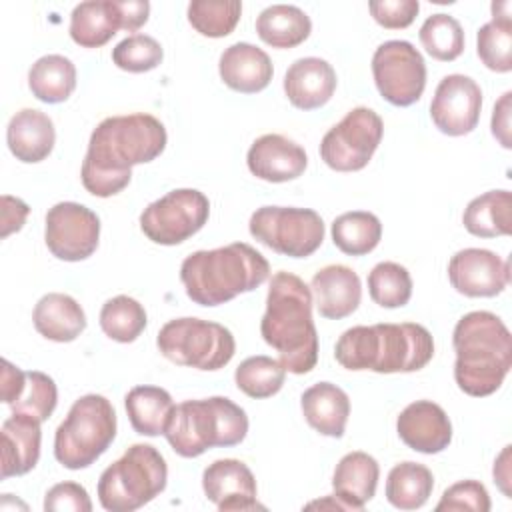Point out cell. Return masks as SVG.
Listing matches in <instances>:
<instances>
[{
	"label": "cell",
	"instance_id": "1",
	"mask_svg": "<svg viewBox=\"0 0 512 512\" xmlns=\"http://www.w3.org/2000/svg\"><path fill=\"white\" fill-rule=\"evenodd\" d=\"M164 124L144 112L104 118L90 134L82 162V186L98 198L122 192L132 178V166L158 158L166 148Z\"/></svg>",
	"mask_w": 512,
	"mask_h": 512
},
{
	"label": "cell",
	"instance_id": "2",
	"mask_svg": "<svg viewBox=\"0 0 512 512\" xmlns=\"http://www.w3.org/2000/svg\"><path fill=\"white\" fill-rule=\"evenodd\" d=\"M312 292L304 280L280 270L272 276L260 334L286 372L308 374L318 362V334L312 320Z\"/></svg>",
	"mask_w": 512,
	"mask_h": 512
},
{
	"label": "cell",
	"instance_id": "3",
	"mask_svg": "<svg viewBox=\"0 0 512 512\" xmlns=\"http://www.w3.org/2000/svg\"><path fill=\"white\" fill-rule=\"evenodd\" d=\"M434 356L432 334L416 322L352 326L336 340L334 358L346 370L416 372Z\"/></svg>",
	"mask_w": 512,
	"mask_h": 512
},
{
	"label": "cell",
	"instance_id": "4",
	"mask_svg": "<svg viewBox=\"0 0 512 512\" xmlns=\"http://www.w3.org/2000/svg\"><path fill=\"white\" fill-rule=\"evenodd\" d=\"M454 380L474 398L494 394L512 366V336L500 316L488 310L464 314L452 332Z\"/></svg>",
	"mask_w": 512,
	"mask_h": 512
},
{
	"label": "cell",
	"instance_id": "5",
	"mask_svg": "<svg viewBox=\"0 0 512 512\" xmlns=\"http://www.w3.org/2000/svg\"><path fill=\"white\" fill-rule=\"evenodd\" d=\"M270 276L268 260L246 242L198 250L180 264L186 296L200 306H220L256 290Z\"/></svg>",
	"mask_w": 512,
	"mask_h": 512
},
{
	"label": "cell",
	"instance_id": "6",
	"mask_svg": "<svg viewBox=\"0 0 512 512\" xmlns=\"http://www.w3.org/2000/svg\"><path fill=\"white\" fill-rule=\"evenodd\" d=\"M248 434L244 408L226 396L184 400L174 406L164 436L182 458H196L210 448L236 446Z\"/></svg>",
	"mask_w": 512,
	"mask_h": 512
},
{
	"label": "cell",
	"instance_id": "7",
	"mask_svg": "<svg viewBox=\"0 0 512 512\" xmlns=\"http://www.w3.org/2000/svg\"><path fill=\"white\" fill-rule=\"evenodd\" d=\"M168 480L164 456L150 444H132L98 480V500L108 512H132L154 500Z\"/></svg>",
	"mask_w": 512,
	"mask_h": 512
},
{
	"label": "cell",
	"instance_id": "8",
	"mask_svg": "<svg viewBox=\"0 0 512 512\" xmlns=\"http://www.w3.org/2000/svg\"><path fill=\"white\" fill-rule=\"evenodd\" d=\"M116 438V412L100 394L80 396L54 434V456L68 470L92 466Z\"/></svg>",
	"mask_w": 512,
	"mask_h": 512
},
{
	"label": "cell",
	"instance_id": "9",
	"mask_svg": "<svg viewBox=\"0 0 512 512\" xmlns=\"http://www.w3.org/2000/svg\"><path fill=\"white\" fill-rule=\"evenodd\" d=\"M156 346L170 362L196 370H220L236 352V340L226 326L192 316L168 320Z\"/></svg>",
	"mask_w": 512,
	"mask_h": 512
},
{
	"label": "cell",
	"instance_id": "10",
	"mask_svg": "<svg viewBox=\"0 0 512 512\" xmlns=\"http://www.w3.org/2000/svg\"><path fill=\"white\" fill-rule=\"evenodd\" d=\"M248 230L260 244L290 258L312 256L324 242V222L310 208L262 206L250 216Z\"/></svg>",
	"mask_w": 512,
	"mask_h": 512
},
{
	"label": "cell",
	"instance_id": "11",
	"mask_svg": "<svg viewBox=\"0 0 512 512\" xmlns=\"http://www.w3.org/2000/svg\"><path fill=\"white\" fill-rule=\"evenodd\" d=\"M208 216L210 202L200 190L176 188L144 208L140 230L154 244L176 246L202 230Z\"/></svg>",
	"mask_w": 512,
	"mask_h": 512
},
{
	"label": "cell",
	"instance_id": "12",
	"mask_svg": "<svg viewBox=\"0 0 512 512\" xmlns=\"http://www.w3.org/2000/svg\"><path fill=\"white\" fill-rule=\"evenodd\" d=\"M382 134V118L372 108L356 106L324 134L320 158L336 172H358L374 156Z\"/></svg>",
	"mask_w": 512,
	"mask_h": 512
},
{
	"label": "cell",
	"instance_id": "13",
	"mask_svg": "<svg viewBox=\"0 0 512 512\" xmlns=\"http://www.w3.org/2000/svg\"><path fill=\"white\" fill-rule=\"evenodd\" d=\"M372 76L380 96L394 106H410L426 88V62L406 40L382 42L372 56Z\"/></svg>",
	"mask_w": 512,
	"mask_h": 512
},
{
	"label": "cell",
	"instance_id": "14",
	"mask_svg": "<svg viewBox=\"0 0 512 512\" xmlns=\"http://www.w3.org/2000/svg\"><path fill=\"white\" fill-rule=\"evenodd\" d=\"M100 240V218L78 202H58L46 212L44 242L52 256L80 262L92 256Z\"/></svg>",
	"mask_w": 512,
	"mask_h": 512
},
{
	"label": "cell",
	"instance_id": "15",
	"mask_svg": "<svg viewBox=\"0 0 512 512\" xmlns=\"http://www.w3.org/2000/svg\"><path fill=\"white\" fill-rule=\"evenodd\" d=\"M482 112V90L474 78L464 74L444 76L430 102V118L446 136L470 134Z\"/></svg>",
	"mask_w": 512,
	"mask_h": 512
},
{
	"label": "cell",
	"instance_id": "16",
	"mask_svg": "<svg viewBox=\"0 0 512 512\" xmlns=\"http://www.w3.org/2000/svg\"><path fill=\"white\" fill-rule=\"evenodd\" d=\"M448 280L458 294L492 298L510 282V264L486 248L458 250L448 262Z\"/></svg>",
	"mask_w": 512,
	"mask_h": 512
},
{
	"label": "cell",
	"instance_id": "17",
	"mask_svg": "<svg viewBox=\"0 0 512 512\" xmlns=\"http://www.w3.org/2000/svg\"><path fill=\"white\" fill-rule=\"evenodd\" d=\"M0 396L12 412L32 416L38 422L48 420L58 404V390L48 374L38 370L24 372L6 358L2 360Z\"/></svg>",
	"mask_w": 512,
	"mask_h": 512
},
{
	"label": "cell",
	"instance_id": "18",
	"mask_svg": "<svg viewBox=\"0 0 512 512\" xmlns=\"http://www.w3.org/2000/svg\"><path fill=\"white\" fill-rule=\"evenodd\" d=\"M202 488L220 512L264 510L256 500V478L242 460L222 458L208 464L202 472Z\"/></svg>",
	"mask_w": 512,
	"mask_h": 512
},
{
	"label": "cell",
	"instance_id": "19",
	"mask_svg": "<svg viewBox=\"0 0 512 512\" xmlns=\"http://www.w3.org/2000/svg\"><path fill=\"white\" fill-rule=\"evenodd\" d=\"M396 432L410 450L422 454H438L452 442V422L444 408L432 400L408 404L396 420Z\"/></svg>",
	"mask_w": 512,
	"mask_h": 512
},
{
	"label": "cell",
	"instance_id": "20",
	"mask_svg": "<svg viewBox=\"0 0 512 512\" xmlns=\"http://www.w3.org/2000/svg\"><path fill=\"white\" fill-rule=\"evenodd\" d=\"M246 164L256 178L280 184L302 176L308 166V156L294 140L282 134H264L252 142Z\"/></svg>",
	"mask_w": 512,
	"mask_h": 512
},
{
	"label": "cell",
	"instance_id": "21",
	"mask_svg": "<svg viewBox=\"0 0 512 512\" xmlns=\"http://www.w3.org/2000/svg\"><path fill=\"white\" fill-rule=\"evenodd\" d=\"M310 292L318 314L328 320H342L350 316L362 300L360 276L344 264L320 268L312 276Z\"/></svg>",
	"mask_w": 512,
	"mask_h": 512
},
{
	"label": "cell",
	"instance_id": "22",
	"mask_svg": "<svg viewBox=\"0 0 512 512\" xmlns=\"http://www.w3.org/2000/svg\"><path fill=\"white\" fill-rule=\"evenodd\" d=\"M336 72L330 62L306 56L294 60L284 74V92L298 110H316L324 106L336 90Z\"/></svg>",
	"mask_w": 512,
	"mask_h": 512
},
{
	"label": "cell",
	"instance_id": "23",
	"mask_svg": "<svg viewBox=\"0 0 512 512\" xmlns=\"http://www.w3.org/2000/svg\"><path fill=\"white\" fill-rule=\"evenodd\" d=\"M218 72L228 88L242 94H256L270 84L274 68L262 48L250 42H236L220 54Z\"/></svg>",
	"mask_w": 512,
	"mask_h": 512
},
{
	"label": "cell",
	"instance_id": "24",
	"mask_svg": "<svg viewBox=\"0 0 512 512\" xmlns=\"http://www.w3.org/2000/svg\"><path fill=\"white\" fill-rule=\"evenodd\" d=\"M36 418L12 412L10 418L2 422L0 448H2V470L0 478L28 474L40 458L42 430Z\"/></svg>",
	"mask_w": 512,
	"mask_h": 512
},
{
	"label": "cell",
	"instance_id": "25",
	"mask_svg": "<svg viewBox=\"0 0 512 512\" xmlns=\"http://www.w3.org/2000/svg\"><path fill=\"white\" fill-rule=\"evenodd\" d=\"M6 142L16 160L24 164H36L50 156L56 130L48 114L36 108L18 110L6 128Z\"/></svg>",
	"mask_w": 512,
	"mask_h": 512
},
{
	"label": "cell",
	"instance_id": "26",
	"mask_svg": "<svg viewBox=\"0 0 512 512\" xmlns=\"http://www.w3.org/2000/svg\"><path fill=\"white\" fill-rule=\"evenodd\" d=\"M380 466L374 456L366 452H348L340 458L332 474L334 496L346 510H362L376 494Z\"/></svg>",
	"mask_w": 512,
	"mask_h": 512
},
{
	"label": "cell",
	"instance_id": "27",
	"mask_svg": "<svg viewBox=\"0 0 512 512\" xmlns=\"http://www.w3.org/2000/svg\"><path fill=\"white\" fill-rule=\"evenodd\" d=\"M300 408L308 426L318 434L330 438L344 436L350 416V398L340 386L332 382L312 384L302 392Z\"/></svg>",
	"mask_w": 512,
	"mask_h": 512
},
{
	"label": "cell",
	"instance_id": "28",
	"mask_svg": "<svg viewBox=\"0 0 512 512\" xmlns=\"http://www.w3.org/2000/svg\"><path fill=\"white\" fill-rule=\"evenodd\" d=\"M34 328L40 336L52 342H72L86 328V314L82 306L68 294H44L32 312Z\"/></svg>",
	"mask_w": 512,
	"mask_h": 512
},
{
	"label": "cell",
	"instance_id": "29",
	"mask_svg": "<svg viewBox=\"0 0 512 512\" xmlns=\"http://www.w3.org/2000/svg\"><path fill=\"white\" fill-rule=\"evenodd\" d=\"M122 30L116 0H88L74 6L70 14V38L82 48H100Z\"/></svg>",
	"mask_w": 512,
	"mask_h": 512
},
{
	"label": "cell",
	"instance_id": "30",
	"mask_svg": "<svg viewBox=\"0 0 512 512\" xmlns=\"http://www.w3.org/2000/svg\"><path fill=\"white\" fill-rule=\"evenodd\" d=\"M312 32L308 14L292 4H272L256 18V34L272 48L288 50L302 44Z\"/></svg>",
	"mask_w": 512,
	"mask_h": 512
},
{
	"label": "cell",
	"instance_id": "31",
	"mask_svg": "<svg viewBox=\"0 0 512 512\" xmlns=\"http://www.w3.org/2000/svg\"><path fill=\"white\" fill-rule=\"evenodd\" d=\"M464 228L478 238L508 236L512 232L510 190H488L468 202L462 214Z\"/></svg>",
	"mask_w": 512,
	"mask_h": 512
},
{
	"label": "cell",
	"instance_id": "32",
	"mask_svg": "<svg viewBox=\"0 0 512 512\" xmlns=\"http://www.w3.org/2000/svg\"><path fill=\"white\" fill-rule=\"evenodd\" d=\"M126 414L132 428L142 436L164 434L174 410L172 396L160 386H134L124 398Z\"/></svg>",
	"mask_w": 512,
	"mask_h": 512
},
{
	"label": "cell",
	"instance_id": "33",
	"mask_svg": "<svg viewBox=\"0 0 512 512\" xmlns=\"http://www.w3.org/2000/svg\"><path fill=\"white\" fill-rule=\"evenodd\" d=\"M28 86L40 102L60 104L68 100L76 88V66L62 54H46L32 64Z\"/></svg>",
	"mask_w": 512,
	"mask_h": 512
},
{
	"label": "cell",
	"instance_id": "34",
	"mask_svg": "<svg viewBox=\"0 0 512 512\" xmlns=\"http://www.w3.org/2000/svg\"><path fill=\"white\" fill-rule=\"evenodd\" d=\"M434 488L432 472L418 462L396 464L386 478V500L398 510L422 508Z\"/></svg>",
	"mask_w": 512,
	"mask_h": 512
},
{
	"label": "cell",
	"instance_id": "35",
	"mask_svg": "<svg viewBox=\"0 0 512 512\" xmlns=\"http://www.w3.org/2000/svg\"><path fill=\"white\" fill-rule=\"evenodd\" d=\"M334 246L348 256H364L372 252L382 238V224L376 214L366 210L344 212L330 226Z\"/></svg>",
	"mask_w": 512,
	"mask_h": 512
},
{
	"label": "cell",
	"instance_id": "36",
	"mask_svg": "<svg viewBox=\"0 0 512 512\" xmlns=\"http://www.w3.org/2000/svg\"><path fill=\"white\" fill-rule=\"evenodd\" d=\"M146 324H148V316L144 306L126 294H118L106 300L100 310L102 332L108 338L122 344L134 342L144 332Z\"/></svg>",
	"mask_w": 512,
	"mask_h": 512
},
{
	"label": "cell",
	"instance_id": "37",
	"mask_svg": "<svg viewBox=\"0 0 512 512\" xmlns=\"http://www.w3.org/2000/svg\"><path fill=\"white\" fill-rule=\"evenodd\" d=\"M286 368L280 360L258 354L240 362L234 372V382L240 392L250 398H270L284 386Z\"/></svg>",
	"mask_w": 512,
	"mask_h": 512
},
{
	"label": "cell",
	"instance_id": "38",
	"mask_svg": "<svg viewBox=\"0 0 512 512\" xmlns=\"http://www.w3.org/2000/svg\"><path fill=\"white\" fill-rule=\"evenodd\" d=\"M420 42L424 50L440 62H452L464 52V30L454 16L432 14L420 26Z\"/></svg>",
	"mask_w": 512,
	"mask_h": 512
},
{
	"label": "cell",
	"instance_id": "39",
	"mask_svg": "<svg viewBox=\"0 0 512 512\" xmlns=\"http://www.w3.org/2000/svg\"><path fill=\"white\" fill-rule=\"evenodd\" d=\"M242 14L238 0H192L188 4L190 26L208 38L228 36Z\"/></svg>",
	"mask_w": 512,
	"mask_h": 512
},
{
	"label": "cell",
	"instance_id": "40",
	"mask_svg": "<svg viewBox=\"0 0 512 512\" xmlns=\"http://www.w3.org/2000/svg\"><path fill=\"white\" fill-rule=\"evenodd\" d=\"M368 294L382 308H402L412 296L410 272L398 262H378L368 274Z\"/></svg>",
	"mask_w": 512,
	"mask_h": 512
},
{
	"label": "cell",
	"instance_id": "41",
	"mask_svg": "<svg viewBox=\"0 0 512 512\" xmlns=\"http://www.w3.org/2000/svg\"><path fill=\"white\" fill-rule=\"evenodd\" d=\"M476 52L482 64L492 72L512 70V20L492 18L476 34Z\"/></svg>",
	"mask_w": 512,
	"mask_h": 512
},
{
	"label": "cell",
	"instance_id": "42",
	"mask_svg": "<svg viewBox=\"0 0 512 512\" xmlns=\"http://www.w3.org/2000/svg\"><path fill=\"white\" fill-rule=\"evenodd\" d=\"M164 58L160 42L148 34H130L112 48V62L126 72L154 70Z\"/></svg>",
	"mask_w": 512,
	"mask_h": 512
},
{
	"label": "cell",
	"instance_id": "43",
	"mask_svg": "<svg viewBox=\"0 0 512 512\" xmlns=\"http://www.w3.org/2000/svg\"><path fill=\"white\" fill-rule=\"evenodd\" d=\"M490 496L482 482L478 480H460L444 490L436 510H472V512H488Z\"/></svg>",
	"mask_w": 512,
	"mask_h": 512
},
{
	"label": "cell",
	"instance_id": "44",
	"mask_svg": "<svg viewBox=\"0 0 512 512\" xmlns=\"http://www.w3.org/2000/svg\"><path fill=\"white\" fill-rule=\"evenodd\" d=\"M368 10L382 28L400 30L414 22L420 4L418 0H372Z\"/></svg>",
	"mask_w": 512,
	"mask_h": 512
},
{
	"label": "cell",
	"instance_id": "45",
	"mask_svg": "<svg viewBox=\"0 0 512 512\" xmlns=\"http://www.w3.org/2000/svg\"><path fill=\"white\" fill-rule=\"evenodd\" d=\"M44 510L46 512H90L92 502L86 488L78 482H60L54 484L44 496Z\"/></svg>",
	"mask_w": 512,
	"mask_h": 512
},
{
	"label": "cell",
	"instance_id": "46",
	"mask_svg": "<svg viewBox=\"0 0 512 512\" xmlns=\"http://www.w3.org/2000/svg\"><path fill=\"white\" fill-rule=\"evenodd\" d=\"M510 112H512V92H504L500 96V100L494 104L490 128H492V136L506 150L512 148V140H510Z\"/></svg>",
	"mask_w": 512,
	"mask_h": 512
},
{
	"label": "cell",
	"instance_id": "47",
	"mask_svg": "<svg viewBox=\"0 0 512 512\" xmlns=\"http://www.w3.org/2000/svg\"><path fill=\"white\" fill-rule=\"evenodd\" d=\"M28 204L20 198H14L10 194L2 196V230L0 238H8L12 232L22 230L26 218H28Z\"/></svg>",
	"mask_w": 512,
	"mask_h": 512
},
{
	"label": "cell",
	"instance_id": "48",
	"mask_svg": "<svg viewBox=\"0 0 512 512\" xmlns=\"http://www.w3.org/2000/svg\"><path fill=\"white\" fill-rule=\"evenodd\" d=\"M116 4L122 16V30L136 32L148 22V16H150L148 0H116Z\"/></svg>",
	"mask_w": 512,
	"mask_h": 512
},
{
	"label": "cell",
	"instance_id": "49",
	"mask_svg": "<svg viewBox=\"0 0 512 512\" xmlns=\"http://www.w3.org/2000/svg\"><path fill=\"white\" fill-rule=\"evenodd\" d=\"M510 444L508 446H504V450L498 454V458L494 460V468H492V474H494V482L498 484V488L502 490V494L504 496H512V492H510V478H512V474H510Z\"/></svg>",
	"mask_w": 512,
	"mask_h": 512
}]
</instances>
